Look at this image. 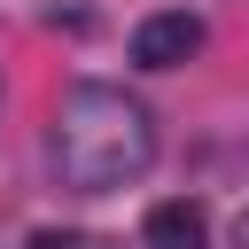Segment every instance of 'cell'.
Here are the masks:
<instances>
[{"label":"cell","instance_id":"4","mask_svg":"<svg viewBox=\"0 0 249 249\" xmlns=\"http://www.w3.org/2000/svg\"><path fill=\"white\" fill-rule=\"evenodd\" d=\"M233 249H249V210H241V218H233Z\"/></svg>","mask_w":249,"mask_h":249},{"label":"cell","instance_id":"3","mask_svg":"<svg viewBox=\"0 0 249 249\" xmlns=\"http://www.w3.org/2000/svg\"><path fill=\"white\" fill-rule=\"evenodd\" d=\"M202 233H210V226H202V210H195V202H156V210H148V226H140V241H148V249H202Z\"/></svg>","mask_w":249,"mask_h":249},{"label":"cell","instance_id":"1","mask_svg":"<svg viewBox=\"0 0 249 249\" xmlns=\"http://www.w3.org/2000/svg\"><path fill=\"white\" fill-rule=\"evenodd\" d=\"M54 163L78 195H109L132 187L156 163V117L148 101H132L124 86H70L54 101Z\"/></svg>","mask_w":249,"mask_h":249},{"label":"cell","instance_id":"5","mask_svg":"<svg viewBox=\"0 0 249 249\" xmlns=\"http://www.w3.org/2000/svg\"><path fill=\"white\" fill-rule=\"evenodd\" d=\"M23 249H70V241H62V233H39V241H23Z\"/></svg>","mask_w":249,"mask_h":249},{"label":"cell","instance_id":"2","mask_svg":"<svg viewBox=\"0 0 249 249\" xmlns=\"http://www.w3.org/2000/svg\"><path fill=\"white\" fill-rule=\"evenodd\" d=\"M187 54H202V16H187V8H163V16H148L132 31V62L140 70H179Z\"/></svg>","mask_w":249,"mask_h":249}]
</instances>
